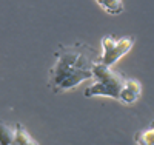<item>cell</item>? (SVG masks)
Listing matches in <instances>:
<instances>
[{"mask_svg":"<svg viewBox=\"0 0 154 145\" xmlns=\"http://www.w3.org/2000/svg\"><path fill=\"white\" fill-rule=\"evenodd\" d=\"M97 57V51L82 42L59 46L56 62L49 70V88L54 93H65L93 79V63Z\"/></svg>","mask_w":154,"mask_h":145,"instance_id":"1","label":"cell"},{"mask_svg":"<svg viewBox=\"0 0 154 145\" xmlns=\"http://www.w3.org/2000/svg\"><path fill=\"white\" fill-rule=\"evenodd\" d=\"M93 79L94 84L85 90V97H111L114 100H119L120 90L126 80V76L117 70H112V67L102 65L97 60L93 63Z\"/></svg>","mask_w":154,"mask_h":145,"instance_id":"2","label":"cell"},{"mask_svg":"<svg viewBox=\"0 0 154 145\" xmlns=\"http://www.w3.org/2000/svg\"><path fill=\"white\" fill-rule=\"evenodd\" d=\"M136 39L133 36H125L120 39H116L114 36H105L102 37V46H103V52L97 57V62L106 67H114L125 54L131 51L134 46Z\"/></svg>","mask_w":154,"mask_h":145,"instance_id":"3","label":"cell"},{"mask_svg":"<svg viewBox=\"0 0 154 145\" xmlns=\"http://www.w3.org/2000/svg\"><path fill=\"white\" fill-rule=\"evenodd\" d=\"M140 94H142V85H140V82H137L136 79L126 77V80L120 90V94H119V102H122L125 105H133L140 99Z\"/></svg>","mask_w":154,"mask_h":145,"instance_id":"4","label":"cell"},{"mask_svg":"<svg viewBox=\"0 0 154 145\" xmlns=\"http://www.w3.org/2000/svg\"><path fill=\"white\" fill-rule=\"evenodd\" d=\"M12 143H16V145H38V142L32 136H29L26 128L22 124L14 125V140H12Z\"/></svg>","mask_w":154,"mask_h":145,"instance_id":"5","label":"cell"},{"mask_svg":"<svg viewBox=\"0 0 154 145\" xmlns=\"http://www.w3.org/2000/svg\"><path fill=\"white\" fill-rule=\"evenodd\" d=\"M96 2L109 16H119L123 12V2L122 0H96Z\"/></svg>","mask_w":154,"mask_h":145,"instance_id":"6","label":"cell"},{"mask_svg":"<svg viewBox=\"0 0 154 145\" xmlns=\"http://www.w3.org/2000/svg\"><path fill=\"white\" fill-rule=\"evenodd\" d=\"M14 140V125L0 121V145H12Z\"/></svg>","mask_w":154,"mask_h":145,"instance_id":"7","label":"cell"},{"mask_svg":"<svg viewBox=\"0 0 154 145\" xmlns=\"http://www.w3.org/2000/svg\"><path fill=\"white\" fill-rule=\"evenodd\" d=\"M134 140H136V143H140V145H152V142H154V130H152V127L145 128V130L140 131V133H137Z\"/></svg>","mask_w":154,"mask_h":145,"instance_id":"8","label":"cell"}]
</instances>
